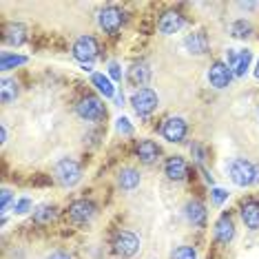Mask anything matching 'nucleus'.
<instances>
[{
    "mask_svg": "<svg viewBox=\"0 0 259 259\" xmlns=\"http://www.w3.org/2000/svg\"><path fill=\"white\" fill-rule=\"evenodd\" d=\"M91 82H93V87L102 93L104 98H115V87H113V82H111V78H107L104 73H93L91 75Z\"/></svg>",
    "mask_w": 259,
    "mask_h": 259,
    "instance_id": "obj_21",
    "label": "nucleus"
},
{
    "mask_svg": "<svg viewBox=\"0 0 259 259\" xmlns=\"http://www.w3.org/2000/svg\"><path fill=\"white\" fill-rule=\"evenodd\" d=\"M170 259H197V252H195V248H191V246H180Z\"/></svg>",
    "mask_w": 259,
    "mask_h": 259,
    "instance_id": "obj_27",
    "label": "nucleus"
},
{
    "mask_svg": "<svg viewBox=\"0 0 259 259\" xmlns=\"http://www.w3.org/2000/svg\"><path fill=\"white\" fill-rule=\"evenodd\" d=\"M27 40V27L20 25V22H11V25H7V29H5V42L11 45V47H20L25 45Z\"/></svg>",
    "mask_w": 259,
    "mask_h": 259,
    "instance_id": "obj_19",
    "label": "nucleus"
},
{
    "mask_svg": "<svg viewBox=\"0 0 259 259\" xmlns=\"http://www.w3.org/2000/svg\"><path fill=\"white\" fill-rule=\"evenodd\" d=\"M241 220H244L246 228H250V231H257L259 228V202L257 199L241 204Z\"/></svg>",
    "mask_w": 259,
    "mask_h": 259,
    "instance_id": "obj_15",
    "label": "nucleus"
},
{
    "mask_svg": "<svg viewBox=\"0 0 259 259\" xmlns=\"http://www.w3.org/2000/svg\"><path fill=\"white\" fill-rule=\"evenodd\" d=\"M69 215L73 217V222L78 224H84L93 220V215H96V206L89 199H75V202L69 206Z\"/></svg>",
    "mask_w": 259,
    "mask_h": 259,
    "instance_id": "obj_11",
    "label": "nucleus"
},
{
    "mask_svg": "<svg viewBox=\"0 0 259 259\" xmlns=\"http://www.w3.org/2000/svg\"><path fill=\"white\" fill-rule=\"evenodd\" d=\"M184 47H186L188 54L204 56L206 51H208V38H206V33L195 31V33H191V36L184 38Z\"/></svg>",
    "mask_w": 259,
    "mask_h": 259,
    "instance_id": "obj_14",
    "label": "nucleus"
},
{
    "mask_svg": "<svg viewBox=\"0 0 259 259\" xmlns=\"http://www.w3.org/2000/svg\"><path fill=\"white\" fill-rule=\"evenodd\" d=\"M75 111H78V115L87 122H100L107 117V109H104L102 100L96 98V96L82 98L78 102V107H75Z\"/></svg>",
    "mask_w": 259,
    "mask_h": 259,
    "instance_id": "obj_2",
    "label": "nucleus"
},
{
    "mask_svg": "<svg viewBox=\"0 0 259 259\" xmlns=\"http://www.w3.org/2000/svg\"><path fill=\"white\" fill-rule=\"evenodd\" d=\"M226 197H228V193L224 191V188H213V202L217 206H222L224 202H226Z\"/></svg>",
    "mask_w": 259,
    "mask_h": 259,
    "instance_id": "obj_29",
    "label": "nucleus"
},
{
    "mask_svg": "<svg viewBox=\"0 0 259 259\" xmlns=\"http://www.w3.org/2000/svg\"><path fill=\"white\" fill-rule=\"evenodd\" d=\"M231 180L237 186H250L257 182V166H252L248 160L244 157H237V160L231 162Z\"/></svg>",
    "mask_w": 259,
    "mask_h": 259,
    "instance_id": "obj_1",
    "label": "nucleus"
},
{
    "mask_svg": "<svg viewBox=\"0 0 259 259\" xmlns=\"http://www.w3.org/2000/svg\"><path fill=\"white\" fill-rule=\"evenodd\" d=\"M29 208H31V199L25 197V199H18V202H16V213L22 215V213H27Z\"/></svg>",
    "mask_w": 259,
    "mask_h": 259,
    "instance_id": "obj_31",
    "label": "nucleus"
},
{
    "mask_svg": "<svg viewBox=\"0 0 259 259\" xmlns=\"http://www.w3.org/2000/svg\"><path fill=\"white\" fill-rule=\"evenodd\" d=\"M151 67L146 62H140V64H133L131 69H128V82L135 87H142L144 89V84H149V80H151Z\"/></svg>",
    "mask_w": 259,
    "mask_h": 259,
    "instance_id": "obj_18",
    "label": "nucleus"
},
{
    "mask_svg": "<svg viewBox=\"0 0 259 259\" xmlns=\"http://www.w3.org/2000/svg\"><path fill=\"white\" fill-rule=\"evenodd\" d=\"M226 62H228V69L233 71V75H246L248 71L250 62H252V54L248 49H228L226 51Z\"/></svg>",
    "mask_w": 259,
    "mask_h": 259,
    "instance_id": "obj_5",
    "label": "nucleus"
},
{
    "mask_svg": "<svg viewBox=\"0 0 259 259\" xmlns=\"http://www.w3.org/2000/svg\"><path fill=\"white\" fill-rule=\"evenodd\" d=\"M157 93L149 89V87H144V89H138L131 96V104H133V109H135V113L138 115H149L151 111H155L157 109Z\"/></svg>",
    "mask_w": 259,
    "mask_h": 259,
    "instance_id": "obj_4",
    "label": "nucleus"
},
{
    "mask_svg": "<svg viewBox=\"0 0 259 259\" xmlns=\"http://www.w3.org/2000/svg\"><path fill=\"white\" fill-rule=\"evenodd\" d=\"M257 182H259V166H257Z\"/></svg>",
    "mask_w": 259,
    "mask_h": 259,
    "instance_id": "obj_37",
    "label": "nucleus"
},
{
    "mask_svg": "<svg viewBox=\"0 0 259 259\" xmlns=\"http://www.w3.org/2000/svg\"><path fill=\"white\" fill-rule=\"evenodd\" d=\"M160 31L164 36H173V33H178L182 27H184V16L178 14V11H168V14H164L160 18Z\"/></svg>",
    "mask_w": 259,
    "mask_h": 259,
    "instance_id": "obj_12",
    "label": "nucleus"
},
{
    "mask_svg": "<svg viewBox=\"0 0 259 259\" xmlns=\"http://www.w3.org/2000/svg\"><path fill=\"white\" fill-rule=\"evenodd\" d=\"M109 75L111 80H122V69L117 62H109Z\"/></svg>",
    "mask_w": 259,
    "mask_h": 259,
    "instance_id": "obj_30",
    "label": "nucleus"
},
{
    "mask_svg": "<svg viewBox=\"0 0 259 259\" xmlns=\"http://www.w3.org/2000/svg\"><path fill=\"white\" fill-rule=\"evenodd\" d=\"M117 184L124 188V191H133L140 184V173L135 168H122L120 175H117Z\"/></svg>",
    "mask_w": 259,
    "mask_h": 259,
    "instance_id": "obj_23",
    "label": "nucleus"
},
{
    "mask_svg": "<svg viewBox=\"0 0 259 259\" xmlns=\"http://www.w3.org/2000/svg\"><path fill=\"white\" fill-rule=\"evenodd\" d=\"M56 217H58L56 206H40L36 213H33V220H36V224H51Z\"/></svg>",
    "mask_w": 259,
    "mask_h": 259,
    "instance_id": "obj_24",
    "label": "nucleus"
},
{
    "mask_svg": "<svg viewBox=\"0 0 259 259\" xmlns=\"http://www.w3.org/2000/svg\"><path fill=\"white\" fill-rule=\"evenodd\" d=\"M164 173H166L168 180H175V182L184 180L186 178V162H184V157H180V155L168 157L166 164H164Z\"/></svg>",
    "mask_w": 259,
    "mask_h": 259,
    "instance_id": "obj_16",
    "label": "nucleus"
},
{
    "mask_svg": "<svg viewBox=\"0 0 259 259\" xmlns=\"http://www.w3.org/2000/svg\"><path fill=\"white\" fill-rule=\"evenodd\" d=\"M56 178L62 186H75L82 178L80 164L75 160H71V157H64V160H60L56 164Z\"/></svg>",
    "mask_w": 259,
    "mask_h": 259,
    "instance_id": "obj_3",
    "label": "nucleus"
},
{
    "mask_svg": "<svg viewBox=\"0 0 259 259\" xmlns=\"http://www.w3.org/2000/svg\"><path fill=\"white\" fill-rule=\"evenodd\" d=\"M0 135H3V142H7V128L3 126V131H0Z\"/></svg>",
    "mask_w": 259,
    "mask_h": 259,
    "instance_id": "obj_35",
    "label": "nucleus"
},
{
    "mask_svg": "<svg viewBox=\"0 0 259 259\" xmlns=\"http://www.w3.org/2000/svg\"><path fill=\"white\" fill-rule=\"evenodd\" d=\"M231 31H233L235 38H248L250 36V25L246 20H237V22H233Z\"/></svg>",
    "mask_w": 259,
    "mask_h": 259,
    "instance_id": "obj_26",
    "label": "nucleus"
},
{
    "mask_svg": "<svg viewBox=\"0 0 259 259\" xmlns=\"http://www.w3.org/2000/svg\"><path fill=\"white\" fill-rule=\"evenodd\" d=\"M115 104H117V107H122V104H124V96H122V93H117V96H115Z\"/></svg>",
    "mask_w": 259,
    "mask_h": 259,
    "instance_id": "obj_34",
    "label": "nucleus"
},
{
    "mask_svg": "<svg viewBox=\"0 0 259 259\" xmlns=\"http://www.w3.org/2000/svg\"><path fill=\"white\" fill-rule=\"evenodd\" d=\"M231 80H233V71L228 69V64L226 62H213L210 64V69H208V82H210V87H215V89H226L228 84H231Z\"/></svg>",
    "mask_w": 259,
    "mask_h": 259,
    "instance_id": "obj_7",
    "label": "nucleus"
},
{
    "mask_svg": "<svg viewBox=\"0 0 259 259\" xmlns=\"http://www.w3.org/2000/svg\"><path fill=\"white\" fill-rule=\"evenodd\" d=\"M16 96H18V82L11 80V78H3L0 80V100L5 104L14 102Z\"/></svg>",
    "mask_w": 259,
    "mask_h": 259,
    "instance_id": "obj_22",
    "label": "nucleus"
},
{
    "mask_svg": "<svg viewBox=\"0 0 259 259\" xmlns=\"http://www.w3.org/2000/svg\"><path fill=\"white\" fill-rule=\"evenodd\" d=\"M98 20H100V27L104 29V33H109V36H115L122 27V14L117 7H104L100 11Z\"/></svg>",
    "mask_w": 259,
    "mask_h": 259,
    "instance_id": "obj_8",
    "label": "nucleus"
},
{
    "mask_svg": "<svg viewBox=\"0 0 259 259\" xmlns=\"http://www.w3.org/2000/svg\"><path fill=\"white\" fill-rule=\"evenodd\" d=\"M113 250L122 257H133L140 250V239L133 233H117V237L113 239Z\"/></svg>",
    "mask_w": 259,
    "mask_h": 259,
    "instance_id": "obj_9",
    "label": "nucleus"
},
{
    "mask_svg": "<svg viewBox=\"0 0 259 259\" xmlns=\"http://www.w3.org/2000/svg\"><path fill=\"white\" fill-rule=\"evenodd\" d=\"M27 64V58L25 56H14V54H3V60H0V69L3 71H9V69H16V67H22Z\"/></svg>",
    "mask_w": 259,
    "mask_h": 259,
    "instance_id": "obj_25",
    "label": "nucleus"
},
{
    "mask_svg": "<svg viewBox=\"0 0 259 259\" xmlns=\"http://www.w3.org/2000/svg\"><path fill=\"white\" fill-rule=\"evenodd\" d=\"M162 135L168 142H182L186 138V122L182 117H168L162 124Z\"/></svg>",
    "mask_w": 259,
    "mask_h": 259,
    "instance_id": "obj_10",
    "label": "nucleus"
},
{
    "mask_svg": "<svg viewBox=\"0 0 259 259\" xmlns=\"http://www.w3.org/2000/svg\"><path fill=\"white\" fill-rule=\"evenodd\" d=\"M235 237V226H233V220L231 215L224 213L220 220L215 222V239L220 241V244H228Z\"/></svg>",
    "mask_w": 259,
    "mask_h": 259,
    "instance_id": "obj_13",
    "label": "nucleus"
},
{
    "mask_svg": "<svg viewBox=\"0 0 259 259\" xmlns=\"http://www.w3.org/2000/svg\"><path fill=\"white\" fill-rule=\"evenodd\" d=\"M9 202H11V191H9V188H3V202H0V208L7 210Z\"/></svg>",
    "mask_w": 259,
    "mask_h": 259,
    "instance_id": "obj_32",
    "label": "nucleus"
},
{
    "mask_svg": "<svg viewBox=\"0 0 259 259\" xmlns=\"http://www.w3.org/2000/svg\"><path fill=\"white\" fill-rule=\"evenodd\" d=\"M184 213H186V220L191 222L193 226H204V222H206V208H204V204L188 202L186 208H184Z\"/></svg>",
    "mask_w": 259,
    "mask_h": 259,
    "instance_id": "obj_20",
    "label": "nucleus"
},
{
    "mask_svg": "<svg viewBox=\"0 0 259 259\" xmlns=\"http://www.w3.org/2000/svg\"><path fill=\"white\" fill-rule=\"evenodd\" d=\"M115 128H117V133H122V135H133V124L128 122V117H120V120L115 122Z\"/></svg>",
    "mask_w": 259,
    "mask_h": 259,
    "instance_id": "obj_28",
    "label": "nucleus"
},
{
    "mask_svg": "<svg viewBox=\"0 0 259 259\" xmlns=\"http://www.w3.org/2000/svg\"><path fill=\"white\" fill-rule=\"evenodd\" d=\"M255 78H259V60H257V67H255Z\"/></svg>",
    "mask_w": 259,
    "mask_h": 259,
    "instance_id": "obj_36",
    "label": "nucleus"
},
{
    "mask_svg": "<svg viewBox=\"0 0 259 259\" xmlns=\"http://www.w3.org/2000/svg\"><path fill=\"white\" fill-rule=\"evenodd\" d=\"M47 259H73V257L69 255V252H64V250H56V252H51Z\"/></svg>",
    "mask_w": 259,
    "mask_h": 259,
    "instance_id": "obj_33",
    "label": "nucleus"
},
{
    "mask_svg": "<svg viewBox=\"0 0 259 259\" xmlns=\"http://www.w3.org/2000/svg\"><path fill=\"white\" fill-rule=\"evenodd\" d=\"M135 153H138V157H140V162H144V164H153L160 157V146H157L153 140H142L138 146H135Z\"/></svg>",
    "mask_w": 259,
    "mask_h": 259,
    "instance_id": "obj_17",
    "label": "nucleus"
},
{
    "mask_svg": "<svg viewBox=\"0 0 259 259\" xmlns=\"http://www.w3.org/2000/svg\"><path fill=\"white\" fill-rule=\"evenodd\" d=\"M98 42L93 36H80L73 45V58L80 60L82 64H91L98 58Z\"/></svg>",
    "mask_w": 259,
    "mask_h": 259,
    "instance_id": "obj_6",
    "label": "nucleus"
}]
</instances>
